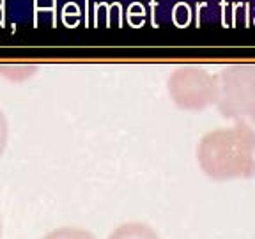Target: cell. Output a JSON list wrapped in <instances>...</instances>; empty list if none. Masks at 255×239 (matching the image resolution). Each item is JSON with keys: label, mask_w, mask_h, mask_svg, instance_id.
I'll list each match as a JSON object with an SVG mask.
<instances>
[{"label": "cell", "mask_w": 255, "mask_h": 239, "mask_svg": "<svg viewBox=\"0 0 255 239\" xmlns=\"http://www.w3.org/2000/svg\"><path fill=\"white\" fill-rule=\"evenodd\" d=\"M197 161L215 181L248 179L255 175V129L247 122L207 131L197 145Z\"/></svg>", "instance_id": "6da1fadb"}, {"label": "cell", "mask_w": 255, "mask_h": 239, "mask_svg": "<svg viewBox=\"0 0 255 239\" xmlns=\"http://www.w3.org/2000/svg\"><path fill=\"white\" fill-rule=\"evenodd\" d=\"M216 107L223 117L255 122V64H229L216 73Z\"/></svg>", "instance_id": "7a4b0ae2"}, {"label": "cell", "mask_w": 255, "mask_h": 239, "mask_svg": "<svg viewBox=\"0 0 255 239\" xmlns=\"http://www.w3.org/2000/svg\"><path fill=\"white\" fill-rule=\"evenodd\" d=\"M168 92L174 103L183 110H202L207 105L216 103V75L199 66H183L172 73Z\"/></svg>", "instance_id": "3957f363"}, {"label": "cell", "mask_w": 255, "mask_h": 239, "mask_svg": "<svg viewBox=\"0 0 255 239\" xmlns=\"http://www.w3.org/2000/svg\"><path fill=\"white\" fill-rule=\"evenodd\" d=\"M107 239H161L159 234L147 223L128 222L119 225L108 234Z\"/></svg>", "instance_id": "277c9868"}, {"label": "cell", "mask_w": 255, "mask_h": 239, "mask_svg": "<svg viewBox=\"0 0 255 239\" xmlns=\"http://www.w3.org/2000/svg\"><path fill=\"white\" fill-rule=\"evenodd\" d=\"M41 239H96V236L91 231H87V229L64 225V227L53 229V231L46 232Z\"/></svg>", "instance_id": "5b68a950"}, {"label": "cell", "mask_w": 255, "mask_h": 239, "mask_svg": "<svg viewBox=\"0 0 255 239\" xmlns=\"http://www.w3.org/2000/svg\"><path fill=\"white\" fill-rule=\"evenodd\" d=\"M5 140H7V122H5L4 114L0 112V154L5 147Z\"/></svg>", "instance_id": "8992f818"}]
</instances>
